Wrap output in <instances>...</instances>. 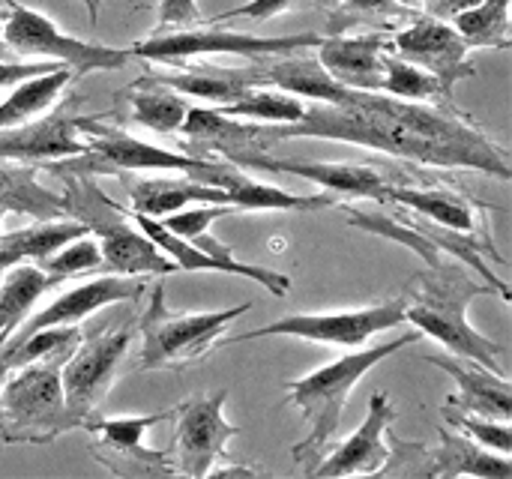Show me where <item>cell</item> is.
Listing matches in <instances>:
<instances>
[{
	"instance_id": "ba28073f",
	"label": "cell",
	"mask_w": 512,
	"mask_h": 479,
	"mask_svg": "<svg viewBox=\"0 0 512 479\" xmlns=\"http://www.w3.org/2000/svg\"><path fill=\"white\" fill-rule=\"evenodd\" d=\"M405 306L408 300L399 294V300L363 306V309H342V312H315V315H288L273 324H264L252 333L240 336H222L219 348H231L240 342H255L267 336H291V339H306L318 345H336V348H360L372 336L393 330L405 324Z\"/></svg>"
},
{
	"instance_id": "8fae6325",
	"label": "cell",
	"mask_w": 512,
	"mask_h": 479,
	"mask_svg": "<svg viewBox=\"0 0 512 479\" xmlns=\"http://www.w3.org/2000/svg\"><path fill=\"white\" fill-rule=\"evenodd\" d=\"M174 408L159 414H141V417H84L81 429L90 432L93 456L99 465H105L117 477H174L177 468L168 456V450H150L144 444V435L171 420Z\"/></svg>"
},
{
	"instance_id": "c3c4849f",
	"label": "cell",
	"mask_w": 512,
	"mask_h": 479,
	"mask_svg": "<svg viewBox=\"0 0 512 479\" xmlns=\"http://www.w3.org/2000/svg\"><path fill=\"white\" fill-rule=\"evenodd\" d=\"M0 273H3V270H0Z\"/></svg>"
},
{
	"instance_id": "484cf974",
	"label": "cell",
	"mask_w": 512,
	"mask_h": 479,
	"mask_svg": "<svg viewBox=\"0 0 512 479\" xmlns=\"http://www.w3.org/2000/svg\"><path fill=\"white\" fill-rule=\"evenodd\" d=\"M120 180L126 183L132 210L144 213V216H156V219H162L168 213H177L183 207H192V204H231L222 189L204 186V183L189 180V177H183V180H171V177L129 180L126 174H120Z\"/></svg>"
},
{
	"instance_id": "f6af8a7d",
	"label": "cell",
	"mask_w": 512,
	"mask_h": 479,
	"mask_svg": "<svg viewBox=\"0 0 512 479\" xmlns=\"http://www.w3.org/2000/svg\"><path fill=\"white\" fill-rule=\"evenodd\" d=\"M84 6H87V12H90V21H96L99 18V6H102V0H81Z\"/></svg>"
},
{
	"instance_id": "ac0fdd59",
	"label": "cell",
	"mask_w": 512,
	"mask_h": 479,
	"mask_svg": "<svg viewBox=\"0 0 512 479\" xmlns=\"http://www.w3.org/2000/svg\"><path fill=\"white\" fill-rule=\"evenodd\" d=\"M147 291V282H141V276H99L90 282H81L75 288H69L66 294H60L51 306H45L42 312H36L33 318H24V324L9 336V342H18L36 330L45 327H66V324H81L84 318H90L93 312L114 306V303H126V300H138Z\"/></svg>"
},
{
	"instance_id": "2e32d148",
	"label": "cell",
	"mask_w": 512,
	"mask_h": 479,
	"mask_svg": "<svg viewBox=\"0 0 512 479\" xmlns=\"http://www.w3.org/2000/svg\"><path fill=\"white\" fill-rule=\"evenodd\" d=\"M198 180L204 186H216L228 195V201L234 204V210H276V213H315V210H327L336 201L330 195L321 192H288L279 186H267L252 180L240 165L228 162V159H210L204 156V165L189 177Z\"/></svg>"
},
{
	"instance_id": "7a4b0ae2",
	"label": "cell",
	"mask_w": 512,
	"mask_h": 479,
	"mask_svg": "<svg viewBox=\"0 0 512 479\" xmlns=\"http://www.w3.org/2000/svg\"><path fill=\"white\" fill-rule=\"evenodd\" d=\"M486 294H498L489 282H480L471 276V270L465 264H453V258L447 264L429 267L423 273H417L402 297L408 300L405 306V321L414 324L417 333L435 339L438 345H444L447 351H453L462 360L480 363L498 375H504L501 369V357L507 354V348L489 336H483L480 330L471 327L468 321V303Z\"/></svg>"
},
{
	"instance_id": "30bf717a",
	"label": "cell",
	"mask_w": 512,
	"mask_h": 479,
	"mask_svg": "<svg viewBox=\"0 0 512 479\" xmlns=\"http://www.w3.org/2000/svg\"><path fill=\"white\" fill-rule=\"evenodd\" d=\"M135 336V324H120V327H108V330H96V333H81L78 345L72 348V354L66 357L63 369H60V381H63V399L69 414L84 423V417H90L96 411V405L105 399V393L114 384V375L120 369V360L129 351V342Z\"/></svg>"
},
{
	"instance_id": "3957f363",
	"label": "cell",
	"mask_w": 512,
	"mask_h": 479,
	"mask_svg": "<svg viewBox=\"0 0 512 479\" xmlns=\"http://www.w3.org/2000/svg\"><path fill=\"white\" fill-rule=\"evenodd\" d=\"M414 342H420V333L396 336V339L381 342V345L366 348V351L351 348L345 357H336L327 366L315 369L312 375L297 378V381L288 384L285 402L297 405L303 411V420L309 423V435L300 444L291 447L294 462L303 465L306 474H315V468L327 456V447L339 432L345 402L354 393V387L366 378V372L375 369L390 354H396V351H402V348H408Z\"/></svg>"
},
{
	"instance_id": "4316f807",
	"label": "cell",
	"mask_w": 512,
	"mask_h": 479,
	"mask_svg": "<svg viewBox=\"0 0 512 479\" xmlns=\"http://www.w3.org/2000/svg\"><path fill=\"white\" fill-rule=\"evenodd\" d=\"M426 468L429 477H480V479H512L510 456L486 450L483 444L471 441L462 432L441 429V447Z\"/></svg>"
},
{
	"instance_id": "52a82bcc",
	"label": "cell",
	"mask_w": 512,
	"mask_h": 479,
	"mask_svg": "<svg viewBox=\"0 0 512 479\" xmlns=\"http://www.w3.org/2000/svg\"><path fill=\"white\" fill-rule=\"evenodd\" d=\"M324 36L321 33H291V36H255L243 30H225V27H210V21L186 27V30H168V33H153L144 42H135L129 48L132 57L141 60H156V63H186L198 57H213V54H228V57H282V54H297L306 48H318Z\"/></svg>"
},
{
	"instance_id": "ee69618b",
	"label": "cell",
	"mask_w": 512,
	"mask_h": 479,
	"mask_svg": "<svg viewBox=\"0 0 512 479\" xmlns=\"http://www.w3.org/2000/svg\"><path fill=\"white\" fill-rule=\"evenodd\" d=\"M6 12H9V9H0V60H12V57H15V54L9 51L6 39H3V21H6Z\"/></svg>"
},
{
	"instance_id": "d4e9b609",
	"label": "cell",
	"mask_w": 512,
	"mask_h": 479,
	"mask_svg": "<svg viewBox=\"0 0 512 479\" xmlns=\"http://www.w3.org/2000/svg\"><path fill=\"white\" fill-rule=\"evenodd\" d=\"M36 174H39L36 162L0 159V216L18 213V216H33L36 222L69 216L63 195L45 189Z\"/></svg>"
},
{
	"instance_id": "f546056e",
	"label": "cell",
	"mask_w": 512,
	"mask_h": 479,
	"mask_svg": "<svg viewBox=\"0 0 512 479\" xmlns=\"http://www.w3.org/2000/svg\"><path fill=\"white\" fill-rule=\"evenodd\" d=\"M126 102H129V117L159 135L180 132V126L189 114V105L177 90L147 81L144 75L126 90Z\"/></svg>"
},
{
	"instance_id": "cb8c5ba5",
	"label": "cell",
	"mask_w": 512,
	"mask_h": 479,
	"mask_svg": "<svg viewBox=\"0 0 512 479\" xmlns=\"http://www.w3.org/2000/svg\"><path fill=\"white\" fill-rule=\"evenodd\" d=\"M147 81L165 84L183 96L192 99H204L210 105H228L234 99H240L246 90L261 87L264 78L261 72L252 69H225V66H213V63H195V66H183L174 72H147Z\"/></svg>"
},
{
	"instance_id": "836d02e7",
	"label": "cell",
	"mask_w": 512,
	"mask_h": 479,
	"mask_svg": "<svg viewBox=\"0 0 512 479\" xmlns=\"http://www.w3.org/2000/svg\"><path fill=\"white\" fill-rule=\"evenodd\" d=\"M450 24L471 48H510V0H480Z\"/></svg>"
},
{
	"instance_id": "ffe728a7",
	"label": "cell",
	"mask_w": 512,
	"mask_h": 479,
	"mask_svg": "<svg viewBox=\"0 0 512 479\" xmlns=\"http://www.w3.org/2000/svg\"><path fill=\"white\" fill-rule=\"evenodd\" d=\"M390 36L384 30L378 33H360V36H324L318 42V63L345 87L363 90V93H381L384 81V57L390 51Z\"/></svg>"
},
{
	"instance_id": "b9f144b4",
	"label": "cell",
	"mask_w": 512,
	"mask_h": 479,
	"mask_svg": "<svg viewBox=\"0 0 512 479\" xmlns=\"http://www.w3.org/2000/svg\"><path fill=\"white\" fill-rule=\"evenodd\" d=\"M477 3H480V0H423V9H426V15H432V18L453 21L456 15L474 9Z\"/></svg>"
},
{
	"instance_id": "5b68a950",
	"label": "cell",
	"mask_w": 512,
	"mask_h": 479,
	"mask_svg": "<svg viewBox=\"0 0 512 479\" xmlns=\"http://www.w3.org/2000/svg\"><path fill=\"white\" fill-rule=\"evenodd\" d=\"M147 294V309L135 324V330L141 333V354L135 363L138 372H183L189 366H198L219 348L225 327L252 309V303H240L219 312H168L165 288L159 282L147 285Z\"/></svg>"
},
{
	"instance_id": "7dc6e473",
	"label": "cell",
	"mask_w": 512,
	"mask_h": 479,
	"mask_svg": "<svg viewBox=\"0 0 512 479\" xmlns=\"http://www.w3.org/2000/svg\"><path fill=\"white\" fill-rule=\"evenodd\" d=\"M396 3H402L405 9H417V6H423V0H396Z\"/></svg>"
},
{
	"instance_id": "60d3db41",
	"label": "cell",
	"mask_w": 512,
	"mask_h": 479,
	"mask_svg": "<svg viewBox=\"0 0 512 479\" xmlns=\"http://www.w3.org/2000/svg\"><path fill=\"white\" fill-rule=\"evenodd\" d=\"M60 63H54V60H0V90H12V87H18V84H24V81H30V78H36V75H45V72H51V69H57Z\"/></svg>"
},
{
	"instance_id": "bcb514c9",
	"label": "cell",
	"mask_w": 512,
	"mask_h": 479,
	"mask_svg": "<svg viewBox=\"0 0 512 479\" xmlns=\"http://www.w3.org/2000/svg\"><path fill=\"white\" fill-rule=\"evenodd\" d=\"M9 372H12V369H9V363L3 360V354H0V387H3V381L9 378Z\"/></svg>"
},
{
	"instance_id": "4fadbf2b",
	"label": "cell",
	"mask_w": 512,
	"mask_h": 479,
	"mask_svg": "<svg viewBox=\"0 0 512 479\" xmlns=\"http://www.w3.org/2000/svg\"><path fill=\"white\" fill-rule=\"evenodd\" d=\"M393 54L402 60L432 72L450 93L459 81L477 75V63L471 60V45L462 39V33L441 18L417 15L405 27H399L390 36Z\"/></svg>"
},
{
	"instance_id": "d6a6232c",
	"label": "cell",
	"mask_w": 512,
	"mask_h": 479,
	"mask_svg": "<svg viewBox=\"0 0 512 479\" xmlns=\"http://www.w3.org/2000/svg\"><path fill=\"white\" fill-rule=\"evenodd\" d=\"M381 93L396 96V99H408V102H435V105L453 102V93L432 72H426V69L402 60L399 54H393V48L384 57Z\"/></svg>"
},
{
	"instance_id": "83f0119b",
	"label": "cell",
	"mask_w": 512,
	"mask_h": 479,
	"mask_svg": "<svg viewBox=\"0 0 512 479\" xmlns=\"http://www.w3.org/2000/svg\"><path fill=\"white\" fill-rule=\"evenodd\" d=\"M84 234H90L87 225L72 219V216L42 219V222H33L21 231L3 234L0 237V270L21 264V261H42L51 252H57L60 246H66Z\"/></svg>"
},
{
	"instance_id": "9a60e30c",
	"label": "cell",
	"mask_w": 512,
	"mask_h": 479,
	"mask_svg": "<svg viewBox=\"0 0 512 479\" xmlns=\"http://www.w3.org/2000/svg\"><path fill=\"white\" fill-rule=\"evenodd\" d=\"M75 126H78L87 150L102 156L120 174L159 168V171H180L183 177H192L204 165V156H192V153H183V150L177 153V150L147 144V141L129 135L126 129L108 126V123H102L96 117H75Z\"/></svg>"
},
{
	"instance_id": "5bb4252c",
	"label": "cell",
	"mask_w": 512,
	"mask_h": 479,
	"mask_svg": "<svg viewBox=\"0 0 512 479\" xmlns=\"http://www.w3.org/2000/svg\"><path fill=\"white\" fill-rule=\"evenodd\" d=\"M222 159L240 165V168H264V171H282L297 174L327 192H342L351 198H375L381 204L384 189L390 183H411L408 177H393L378 165H354V162H312V159H279L267 156L264 150H228Z\"/></svg>"
},
{
	"instance_id": "7402d4cb",
	"label": "cell",
	"mask_w": 512,
	"mask_h": 479,
	"mask_svg": "<svg viewBox=\"0 0 512 479\" xmlns=\"http://www.w3.org/2000/svg\"><path fill=\"white\" fill-rule=\"evenodd\" d=\"M426 360H429V366L444 369L459 384V393L447 396V405L468 411V414H477V417L510 423L512 393L507 375H498V372H492L480 363H471V360H468V366H462L459 360H447V357H426Z\"/></svg>"
},
{
	"instance_id": "74e56055",
	"label": "cell",
	"mask_w": 512,
	"mask_h": 479,
	"mask_svg": "<svg viewBox=\"0 0 512 479\" xmlns=\"http://www.w3.org/2000/svg\"><path fill=\"white\" fill-rule=\"evenodd\" d=\"M339 21H381V27H393L408 15V9L396 0H333Z\"/></svg>"
},
{
	"instance_id": "603a6c76",
	"label": "cell",
	"mask_w": 512,
	"mask_h": 479,
	"mask_svg": "<svg viewBox=\"0 0 512 479\" xmlns=\"http://www.w3.org/2000/svg\"><path fill=\"white\" fill-rule=\"evenodd\" d=\"M255 69L261 72L264 84H273L285 93H294V96L312 99V102L345 105L354 93L351 87L339 84L318 63V57H306V51L282 54V57H261V60H255Z\"/></svg>"
},
{
	"instance_id": "44dd1931",
	"label": "cell",
	"mask_w": 512,
	"mask_h": 479,
	"mask_svg": "<svg viewBox=\"0 0 512 479\" xmlns=\"http://www.w3.org/2000/svg\"><path fill=\"white\" fill-rule=\"evenodd\" d=\"M381 204H396V207H405V210H411L417 216H426V219H432V222H438L444 228L492 240L489 228H486L483 207L474 198H465V195L450 192V189H426V186H411V183H390L384 189Z\"/></svg>"
},
{
	"instance_id": "ab89813d",
	"label": "cell",
	"mask_w": 512,
	"mask_h": 479,
	"mask_svg": "<svg viewBox=\"0 0 512 479\" xmlns=\"http://www.w3.org/2000/svg\"><path fill=\"white\" fill-rule=\"evenodd\" d=\"M303 3H312V0H249L237 9H228L222 15H216L213 21H231V18H255V21H270L288 9H297Z\"/></svg>"
},
{
	"instance_id": "9c48e42d",
	"label": "cell",
	"mask_w": 512,
	"mask_h": 479,
	"mask_svg": "<svg viewBox=\"0 0 512 479\" xmlns=\"http://www.w3.org/2000/svg\"><path fill=\"white\" fill-rule=\"evenodd\" d=\"M6 21H3V39L15 57H45L54 63H66L75 75L99 72V69H120L132 60L129 48H108L99 42H84L69 33H63L48 15L18 3L6 0Z\"/></svg>"
},
{
	"instance_id": "8992f818",
	"label": "cell",
	"mask_w": 512,
	"mask_h": 479,
	"mask_svg": "<svg viewBox=\"0 0 512 479\" xmlns=\"http://www.w3.org/2000/svg\"><path fill=\"white\" fill-rule=\"evenodd\" d=\"M72 351L12 369L0 387V444H51L81 429L63 399L60 369Z\"/></svg>"
},
{
	"instance_id": "7c38bea8",
	"label": "cell",
	"mask_w": 512,
	"mask_h": 479,
	"mask_svg": "<svg viewBox=\"0 0 512 479\" xmlns=\"http://www.w3.org/2000/svg\"><path fill=\"white\" fill-rule=\"evenodd\" d=\"M225 402L228 390H216L207 396L186 399L174 405V444L168 450L177 474L189 477H207V471L225 459V447L234 435H240V426H231L225 420Z\"/></svg>"
},
{
	"instance_id": "4dcf8cb0",
	"label": "cell",
	"mask_w": 512,
	"mask_h": 479,
	"mask_svg": "<svg viewBox=\"0 0 512 479\" xmlns=\"http://www.w3.org/2000/svg\"><path fill=\"white\" fill-rule=\"evenodd\" d=\"M75 78V72L60 63L57 69L45 72V75H36L18 87L9 90V96L0 102V132L3 129H12V126H21L39 114H45L57 99L60 93L69 87V81Z\"/></svg>"
},
{
	"instance_id": "d6986e66",
	"label": "cell",
	"mask_w": 512,
	"mask_h": 479,
	"mask_svg": "<svg viewBox=\"0 0 512 479\" xmlns=\"http://www.w3.org/2000/svg\"><path fill=\"white\" fill-rule=\"evenodd\" d=\"M129 219L150 237V243L168 255L177 270L183 273H225V276H240V279H249L261 288H267L273 297H285L291 291V279L279 270H270V267H258V264H225V261H216L210 258L204 249H198L195 243H189L186 237H177L171 234L156 216H144V213H135L129 210Z\"/></svg>"
},
{
	"instance_id": "f1b7e54d",
	"label": "cell",
	"mask_w": 512,
	"mask_h": 479,
	"mask_svg": "<svg viewBox=\"0 0 512 479\" xmlns=\"http://www.w3.org/2000/svg\"><path fill=\"white\" fill-rule=\"evenodd\" d=\"M57 285H63V282L54 279L51 273H45L42 267L24 264V261L6 267L0 273V348L24 324L33 303Z\"/></svg>"
},
{
	"instance_id": "6da1fadb",
	"label": "cell",
	"mask_w": 512,
	"mask_h": 479,
	"mask_svg": "<svg viewBox=\"0 0 512 479\" xmlns=\"http://www.w3.org/2000/svg\"><path fill=\"white\" fill-rule=\"evenodd\" d=\"M186 153H228V150H267L285 138H327L372 147L405 162L432 168L483 171L510 180V156L498 147L465 111L453 102H408L381 93L354 90L345 105L315 102L306 105L294 123H240L213 108H189L183 126Z\"/></svg>"
},
{
	"instance_id": "7bdbcfd3",
	"label": "cell",
	"mask_w": 512,
	"mask_h": 479,
	"mask_svg": "<svg viewBox=\"0 0 512 479\" xmlns=\"http://www.w3.org/2000/svg\"><path fill=\"white\" fill-rule=\"evenodd\" d=\"M261 474L258 468H237V465H228V468H210L207 477H255Z\"/></svg>"
},
{
	"instance_id": "8d00e7d4",
	"label": "cell",
	"mask_w": 512,
	"mask_h": 479,
	"mask_svg": "<svg viewBox=\"0 0 512 479\" xmlns=\"http://www.w3.org/2000/svg\"><path fill=\"white\" fill-rule=\"evenodd\" d=\"M231 213H234L231 204H201V207H183V210H177V213H168V216H162L159 222H162L171 234L186 237V240H195L198 234L210 231V225H213L216 219L231 216Z\"/></svg>"
},
{
	"instance_id": "f35d334b",
	"label": "cell",
	"mask_w": 512,
	"mask_h": 479,
	"mask_svg": "<svg viewBox=\"0 0 512 479\" xmlns=\"http://www.w3.org/2000/svg\"><path fill=\"white\" fill-rule=\"evenodd\" d=\"M204 24V15L198 9V0H159V12H156V33H168V30H186Z\"/></svg>"
},
{
	"instance_id": "e575fe53",
	"label": "cell",
	"mask_w": 512,
	"mask_h": 479,
	"mask_svg": "<svg viewBox=\"0 0 512 479\" xmlns=\"http://www.w3.org/2000/svg\"><path fill=\"white\" fill-rule=\"evenodd\" d=\"M39 264H42L45 273H51L54 279L66 282V279H75V276L102 270V249H99L96 237L84 234V237L60 246L57 252H51L48 258H42Z\"/></svg>"
},
{
	"instance_id": "e0dca14e",
	"label": "cell",
	"mask_w": 512,
	"mask_h": 479,
	"mask_svg": "<svg viewBox=\"0 0 512 479\" xmlns=\"http://www.w3.org/2000/svg\"><path fill=\"white\" fill-rule=\"evenodd\" d=\"M396 423V408L384 390H375L369 399L366 420L357 426L351 438H345L330 456L321 459L312 477H351V474H384L393 459V447L387 444V429Z\"/></svg>"
},
{
	"instance_id": "277c9868",
	"label": "cell",
	"mask_w": 512,
	"mask_h": 479,
	"mask_svg": "<svg viewBox=\"0 0 512 479\" xmlns=\"http://www.w3.org/2000/svg\"><path fill=\"white\" fill-rule=\"evenodd\" d=\"M63 177V201L66 213L87 225L102 249V270L117 276H168L180 273L177 264L162 255L150 237L132 222L129 210L114 204L99 186L93 174H60Z\"/></svg>"
},
{
	"instance_id": "d590c367",
	"label": "cell",
	"mask_w": 512,
	"mask_h": 479,
	"mask_svg": "<svg viewBox=\"0 0 512 479\" xmlns=\"http://www.w3.org/2000/svg\"><path fill=\"white\" fill-rule=\"evenodd\" d=\"M444 417L447 423L468 435L471 441L483 444L486 450H495L501 456H512V432L510 423H501V420H489V417H477V414H468V411H459L453 405L444 408Z\"/></svg>"
},
{
	"instance_id": "1f68e13d",
	"label": "cell",
	"mask_w": 512,
	"mask_h": 479,
	"mask_svg": "<svg viewBox=\"0 0 512 479\" xmlns=\"http://www.w3.org/2000/svg\"><path fill=\"white\" fill-rule=\"evenodd\" d=\"M213 111H219L222 117H234V120H249V123H294L303 117L306 102L294 93L285 90H270V87H252L246 90L240 99L228 102V105H213Z\"/></svg>"
}]
</instances>
